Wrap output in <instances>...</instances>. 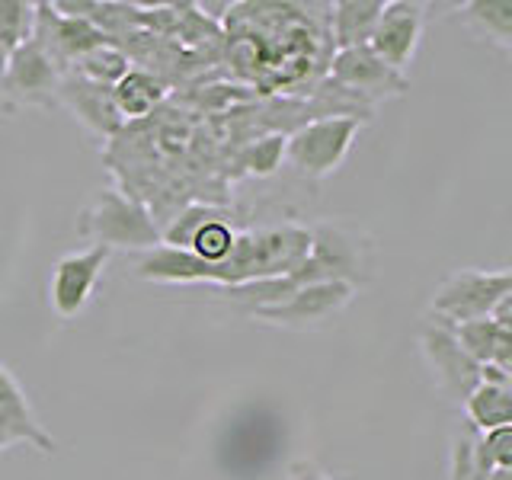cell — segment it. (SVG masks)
I'll return each instance as SVG.
<instances>
[{
  "label": "cell",
  "instance_id": "obj_3",
  "mask_svg": "<svg viewBox=\"0 0 512 480\" xmlns=\"http://www.w3.org/2000/svg\"><path fill=\"white\" fill-rule=\"evenodd\" d=\"M362 132L359 116H320L308 125L295 128L285 141V157L301 176H330L340 170L346 154L352 151V141Z\"/></svg>",
  "mask_w": 512,
  "mask_h": 480
},
{
  "label": "cell",
  "instance_id": "obj_22",
  "mask_svg": "<svg viewBox=\"0 0 512 480\" xmlns=\"http://www.w3.org/2000/svg\"><path fill=\"white\" fill-rule=\"evenodd\" d=\"M77 64V71L80 77H87L93 80V84H103V87H116L119 80L132 71V61H128V55L122 52V48L116 45H100V48H93V52H87Z\"/></svg>",
  "mask_w": 512,
  "mask_h": 480
},
{
  "label": "cell",
  "instance_id": "obj_27",
  "mask_svg": "<svg viewBox=\"0 0 512 480\" xmlns=\"http://www.w3.org/2000/svg\"><path fill=\"white\" fill-rule=\"evenodd\" d=\"M480 436H484V448L493 461V468H512V426L480 432Z\"/></svg>",
  "mask_w": 512,
  "mask_h": 480
},
{
  "label": "cell",
  "instance_id": "obj_10",
  "mask_svg": "<svg viewBox=\"0 0 512 480\" xmlns=\"http://www.w3.org/2000/svg\"><path fill=\"white\" fill-rule=\"evenodd\" d=\"M359 288L349 282H314V285H301L292 298H285L276 308H263L253 311L256 320L263 324H276V327H317L330 320L333 314H340L346 304L356 298Z\"/></svg>",
  "mask_w": 512,
  "mask_h": 480
},
{
  "label": "cell",
  "instance_id": "obj_14",
  "mask_svg": "<svg viewBox=\"0 0 512 480\" xmlns=\"http://www.w3.org/2000/svg\"><path fill=\"white\" fill-rule=\"evenodd\" d=\"M0 429L7 432L13 445H32L42 455L55 452V439L42 429L39 416L32 413L26 391L10 375L7 365H0Z\"/></svg>",
  "mask_w": 512,
  "mask_h": 480
},
{
  "label": "cell",
  "instance_id": "obj_23",
  "mask_svg": "<svg viewBox=\"0 0 512 480\" xmlns=\"http://www.w3.org/2000/svg\"><path fill=\"white\" fill-rule=\"evenodd\" d=\"M36 32V4L32 0H0V48L16 52Z\"/></svg>",
  "mask_w": 512,
  "mask_h": 480
},
{
  "label": "cell",
  "instance_id": "obj_24",
  "mask_svg": "<svg viewBox=\"0 0 512 480\" xmlns=\"http://www.w3.org/2000/svg\"><path fill=\"white\" fill-rule=\"evenodd\" d=\"M285 141H288L285 132H272V135L250 141L247 148L237 154V167L250 176H272L285 160Z\"/></svg>",
  "mask_w": 512,
  "mask_h": 480
},
{
  "label": "cell",
  "instance_id": "obj_33",
  "mask_svg": "<svg viewBox=\"0 0 512 480\" xmlns=\"http://www.w3.org/2000/svg\"><path fill=\"white\" fill-rule=\"evenodd\" d=\"M7 61H10V52L0 48V84H4V74H7Z\"/></svg>",
  "mask_w": 512,
  "mask_h": 480
},
{
  "label": "cell",
  "instance_id": "obj_17",
  "mask_svg": "<svg viewBox=\"0 0 512 480\" xmlns=\"http://www.w3.org/2000/svg\"><path fill=\"white\" fill-rule=\"evenodd\" d=\"M167 96V84L160 77H154L151 71H138L132 68L116 87H112V103H116V112L122 119H144L164 103Z\"/></svg>",
  "mask_w": 512,
  "mask_h": 480
},
{
  "label": "cell",
  "instance_id": "obj_20",
  "mask_svg": "<svg viewBox=\"0 0 512 480\" xmlns=\"http://www.w3.org/2000/svg\"><path fill=\"white\" fill-rule=\"evenodd\" d=\"M493 471L496 468L484 448V436L464 423L452 439V471H448V480H487Z\"/></svg>",
  "mask_w": 512,
  "mask_h": 480
},
{
  "label": "cell",
  "instance_id": "obj_31",
  "mask_svg": "<svg viewBox=\"0 0 512 480\" xmlns=\"http://www.w3.org/2000/svg\"><path fill=\"white\" fill-rule=\"evenodd\" d=\"M295 480H330L320 471H314L311 464H295Z\"/></svg>",
  "mask_w": 512,
  "mask_h": 480
},
{
  "label": "cell",
  "instance_id": "obj_32",
  "mask_svg": "<svg viewBox=\"0 0 512 480\" xmlns=\"http://www.w3.org/2000/svg\"><path fill=\"white\" fill-rule=\"evenodd\" d=\"M487 480H512V468H496Z\"/></svg>",
  "mask_w": 512,
  "mask_h": 480
},
{
  "label": "cell",
  "instance_id": "obj_2",
  "mask_svg": "<svg viewBox=\"0 0 512 480\" xmlns=\"http://www.w3.org/2000/svg\"><path fill=\"white\" fill-rule=\"evenodd\" d=\"M80 237L96 240L106 250H154L160 244V224L135 196L119 189H100L84 208L77 224Z\"/></svg>",
  "mask_w": 512,
  "mask_h": 480
},
{
  "label": "cell",
  "instance_id": "obj_18",
  "mask_svg": "<svg viewBox=\"0 0 512 480\" xmlns=\"http://www.w3.org/2000/svg\"><path fill=\"white\" fill-rule=\"evenodd\" d=\"M461 407H464V416H468V426H474L477 432L512 426V388L477 384Z\"/></svg>",
  "mask_w": 512,
  "mask_h": 480
},
{
  "label": "cell",
  "instance_id": "obj_1",
  "mask_svg": "<svg viewBox=\"0 0 512 480\" xmlns=\"http://www.w3.org/2000/svg\"><path fill=\"white\" fill-rule=\"evenodd\" d=\"M311 253V228L301 224H279V228L244 231L234 237L231 253L215 266V285L234 288L244 282L279 279L295 272Z\"/></svg>",
  "mask_w": 512,
  "mask_h": 480
},
{
  "label": "cell",
  "instance_id": "obj_4",
  "mask_svg": "<svg viewBox=\"0 0 512 480\" xmlns=\"http://www.w3.org/2000/svg\"><path fill=\"white\" fill-rule=\"evenodd\" d=\"M365 256L359 234L343 228V224L324 221L311 228V253L304 256V263L288 272L295 285H314V282H349L356 285L365 279Z\"/></svg>",
  "mask_w": 512,
  "mask_h": 480
},
{
  "label": "cell",
  "instance_id": "obj_12",
  "mask_svg": "<svg viewBox=\"0 0 512 480\" xmlns=\"http://www.w3.org/2000/svg\"><path fill=\"white\" fill-rule=\"evenodd\" d=\"M112 250L106 247H90L84 253H68L61 256L52 269V282H48V301L58 317H77L87 308L96 282H100L103 269L109 263Z\"/></svg>",
  "mask_w": 512,
  "mask_h": 480
},
{
  "label": "cell",
  "instance_id": "obj_13",
  "mask_svg": "<svg viewBox=\"0 0 512 480\" xmlns=\"http://www.w3.org/2000/svg\"><path fill=\"white\" fill-rule=\"evenodd\" d=\"M58 103H64L74 119H80L93 135L109 138L122 128V116L116 112V103H112V87L93 84V80L80 77V74H61L58 84Z\"/></svg>",
  "mask_w": 512,
  "mask_h": 480
},
{
  "label": "cell",
  "instance_id": "obj_30",
  "mask_svg": "<svg viewBox=\"0 0 512 480\" xmlns=\"http://www.w3.org/2000/svg\"><path fill=\"white\" fill-rule=\"evenodd\" d=\"M192 10H202V16H212V20H221L224 13H231V10H234V4H228V0H224V4H196Z\"/></svg>",
  "mask_w": 512,
  "mask_h": 480
},
{
  "label": "cell",
  "instance_id": "obj_15",
  "mask_svg": "<svg viewBox=\"0 0 512 480\" xmlns=\"http://www.w3.org/2000/svg\"><path fill=\"white\" fill-rule=\"evenodd\" d=\"M135 276L144 282H180V285L208 282V285H215V266L199 260V256L189 250L157 244L154 250H144L138 256Z\"/></svg>",
  "mask_w": 512,
  "mask_h": 480
},
{
  "label": "cell",
  "instance_id": "obj_6",
  "mask_svg": "<svg viewBox=\"0 0 512 480\" xmlns=\"http://www.w3.org/2000/svg\"><path fill=\"white\" fill-rule=\"evenodd\" d=\"M61 71L55 61L45 55V48L29 39L16 52H10L4 84H0V103L7 109L16 106H52L58 103Z\"/></svg>",
  "mask_w": 512,
  "mask_h": 480
},
{
  "label": "cell",
  "instance_id": "obj_34",
  "mask_svg": "<svg viewBox=\"0 0 512 480\" xmlns=\"http://www.w3.org/2000/svg\"><path fill=\"white\" fill-rule=\"evenodd\" d=\"M13 442H10V436H7V432L4 429H0V452H4V448H10Z\"/></svg>",
  "mask_w": 512,
  "mask_h": 480
},
{
  "label": "cell",
  "instance_id": "obj_29",
  "mask_svg": "<svg viewBox=\"0 0 512 480\" xmlns=\"http://www.w3.org/2000/svg\"><path fill=\"white\" fill-rule=\"evenodd\" d=\"M490 320L496 327H503V330H512V292L503 295L500 301H496V308L490 311Z\"/></svg>",
  "mask_w": 512,
  "mask_h": 480
},
{
  "label": "cell",
  "instance_id": "obj_26",
  "mask_svg": "<svg viewBox=\"0 0 512 480\" xmlns=\"http://www.w3.org/2000/svg\"><path fill=\"white\" fill-rule=\"evenodd\" d=\"M234 237H237V231L228 224V218L221 215V218H215V221H208L205 228L199 231V237L192 240L189 253H196L199 260H205V263H221L224 256L231 253Z\"/></svg>",
  "mask_w": 512,
  "mask_h": 480
},
{
  "label": "cell",
  "instance_id": "obj_7",
  "mask_svg": "<svg viewBox=\"0 0 512 480\" xmlns=\"http://www.w3.org/2000/svg\"><path fill=\"white\" fill-rule=\"evenodd\" d=\"M420 349L432 368V375H436L439 391L452 400V404H464L468 394L480 384L477 378L480 365L458 346L452 324H445V320L429 314V324L420 333Z\"/></svg>",
  "mask_w": 512,
  "mask_h": 480
},
{
  "label": "cell",
  "instance_id": "obj_16",
  "mask_svg": "<svg viewBox=\"0 0 512 480\" xmlns=\"http://www.w3.org/2000/svg\"><path fill=\"white\" fill-rule=\"evenodd\" d=\"M384 0H336L330 7V26H333V45L340 48H356L368 45L372 32L381 20Z\"/></svg>",
  "mask_w": 512,
  "mask_h": 480
},
{
  "label": "cell",
  "instance_id": "obj_25",
  "mask_svg": "<svg viewBox=\"0 0 512 480\" xmlns=\"http://www.w3.org/2000/svg\"><path fill=\"white\" fill-rule=\"evenodd\" d=\"M503 327H496L490 317H480V320H464V324H452V333L458 346L468 352V356L484 365L493 359V346H496V336H500Z\"/></svg>",
  "mask_w": 512,
  "mask_h": 480
},
{
  "label": "cell",
  "instance_id": "obj_5",
  "mask_svg": "<svg viewBox=\"0 0 512 480\" xmlns=\"http://www.w3.org/2000/svg\"><path fill=\"white\" fill-rule=\"evenodd\" d=\"M512 292L509 269H458L452 272L432 295V317L445 324H464V320L490 317L496 301Z\"/></svg>",
  "mask_w": 512,
  "mask_h": 480
},
{
  "label": "cell",
  "instance_id": "obj_8",
  "mask_svg": "<svg viewBox=\"0 0 512 480\" xmlns=\"http://www.w3.org/2000/svg\"><path fill=\"white\" fill-rule=\"evenodd\" d=\"M423 26H426V4H416V0H384L381 20L372 32V39H368V48L388 68L407 74L416 48H420Z\"/></svg>",
  "mask_w": 512,
  "mask_h": 480
},
{
  "label": "cell",
  "instance_id": "obj_28",
  "mask_svg": "<svg viewBox=\"0 0 512 480\" xmlns=\"http://www.w3.org/2000/svg\"><path fill=\"white\" fill-rule=\"evenodd\" d=\"M496 368H503V372L512 375V330H500L496 336V346H493V359H490Z\"/></svg>",
  "mask_w": 512,
  "mask_h": 480
},
{
  "label": "cell",
  "instance_id": "obj_9",
  "mask_svg": "<svg viewBox=\"0 0 512 480\" xmlns=\"http://www.w3.org/2000/svg\"><path fill=\"white\" fill-rule=\"evenodd\" d=\"M45 55L55 61V68L64 71L68 64L80 61L87 52L100 45H112L109 32L93 20H71L52 10V4H36V32H32Z\"/></svg>",
  "mask_w": 512,
  "mask_h": 480
},
{
  "label": "cell",
  "instance_id": "obj_11",
  "mask_svg": "<svg viewBox=\"0 0 512 480\" xmlns=\"http://www.w3.org/2000/svg\"><path fill=\"white\" fill-rule=\"evenodd\" d=\"M330 77L336 87L359 93V100H381L410 90L407 74L388 68L368 45L340 48L330 61Z\"/></svg>",
  "mask_w": 512,
  "mask_h": 480
},
{
  "label": "cell",
  "instance_id": "obj_21",
  "mask_svg": "<svg viewBox=\"0 0 512 480\" xmlns=\"http://www.w3.org/2000/svg\"><path fill=\"white\" fill-rule=\"evenodd\" d=\"M224 212L215 205H205V202H192L186 208H180L167 228H160V244L164 247H176V250H189L192 247V240L199 237V231L205 228L208 221H215L221 218Z\"/></svg>",
  "mask_w": 512,
  "mask_h": 480
},
{
  "label": "cell",
  "instance_id": "obj_19",
  "mask_svg": "<svg viewBox=\"0 0 512 480\" xmlns=\"http://www.w3.org/2000/svg\"><path fill=\"white\" fill-rule=\"evenodd\" d=\"M464 26L474 36L490 39L500 48H512V0H471L464 4Z\"/></svg>",
  "mask_w": 512,
  "mask_h": 480
}]
</instances>
